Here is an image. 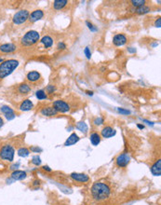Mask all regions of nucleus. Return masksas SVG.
I'll return each instance as SVG.
<instances>
[{
  "label": "nucleus",
  "instance_id": "1",
  "mask_svg": "<svg viewBox=\"0 0 161 205\" xmlns=\"http://www.w3.org/2000/svg\"><path fill=\"white\" fill-rule=\"evenodd\" d=\"M110 193V187H108V184L103 182H96L91 187V195L93 197V199L95 200H98V202L108 199Z\"/></svg>",
  "mask_w": 161,
  "mask_h": 205
},
{
  "label": "nucleus",
  "instance_id": "2",
  "mask_svg": "<svg viewBox=\"0 0 161 205\" xmlns=\"http://www.w3.org/2000/svg\"><path fill=\"white\" fill-rule=\"evenodd\" d=\"M18 66L19 61L15 59L4 61L2 64H0V79H3L7 76H10Z\"/></svg>",
  "mask_w": 161,
  "mask_h": 205
},
{
  "label": "nucleus",
  "instance_id": "3",
  "mask_svg": "<svg viewBox=\"0 0 161 205\" xmlns=\"http://www.w3.org/2000/svg\"><path fill=\"white\" fill-rule=\"evenodd\" d=\"M40 38L39 33L35 31V30H31L28 31L26 34L22 36V38L21 39V43L22 46L24 47H29V46H33V45L37 44Z\"/></svg>",
  "mask_w": 161,
  "mask_h": 205
},
{
  "label": "nucleus",
  "instance_id": "4",
  "mask_svg": "<svg viewBox=\"0 0 161 205\" xmlns=\"http://www.w3.org/2000/svg\"><path fill=\"white\" fill-rule=\"evenodd\" d=\"M15 150L12 146L10 145H5L1 147L0 149V158L4 161H12L14 159Z\"/></svg>",
  "mask_w": 161,
  "mask_h": 205
},
{
  "label": "nucleus",
  "instance_id": "5",
  "mask_svg": "<svg viewBox=\"0 0 161 205\" xmlns=\"http://www.w3.org/2000/svg\"><path fill=\"white\" fill-rule=\"evenodd\" d=\"M29 15L30 13L27 10H21L14 14L12 22L14 24H22L29 19Z\"/></svg>",
  "mask_w": 161,
  "mask_h": 205
},
{
  "label": "nucleus",
  "instance_id": "6",
  "mask_svg": "<svg viewBox=\"0 0 161 205\" xmlns=\"http://www.w3.org/2000/svg\"><path fill=\"white\" fill-rule=\"evenodd\" d=\"M57 112L61 113H66L68 111H70V105L67 104L66 102H64L62 100H57L53 102V105H52Z\"/></svg>",
  "mask_w": 161,
  "mask_h": 205
},
{
  "label": "nucleus",
  "instance_id": "7",
  "mask_svg": "<svg viewBox=\"0 0 161 205\" xmlns=\"http://www.w3.org/2000/svg\"><path fill=\"white\" fill-rule=\"evenodd\" d=\"M130 156L128 153H123L121 155H119L115 159L116 165H118V167H121V168L127 167L128 164L130 163Z\"/></svg>",
  "mask_w": 161,
  "mask_h": 205
},
{
  "label": "nucleus",
  "instance_id": "8",
  "mask_svg": "<svg viewBox=\"0 0 161 205\" xmlns=\"http://www.w3.org/2000/svg\"><path fill=\"white\" fill-rule=\"evenodd\" d=\"M113 43H114L115 46L116 47H121L123 45L127 43V38L126 36L123 34H118L114 36L113 38Z\"/></svg>",
  "mask_w": 161,
  "mask_h": 205
},
{
  "label": "nucleus",
  "instance_id": "9",
  "mask_svg": "<svg viewBox=\"0 0 161 205\" xmlns=\"http://www.w3.org/2000/svg\"><path fill=\"white\" fill-rule=\"evenodd\" d=\"M44 17V12L41 10H35L29 15V20L31 23H35L37 20H41Z\"/></svg>",
  "mask_w": 161,
  "mask_h": 205
},
{
  "label": "nucleus",
  "instance_id": "10",
  "mask_svg": "<svg viewBox=\"0 0 161 205\" xmlns=\"http://www.w3.org/2000/svg\"><path fill=\"white\" fill-rule=\"evenodd\" d=\"M17 50V46L13 43H6L0 46V51L3 53H11Z\"/></svg>",
  "mask_w": 161,
  "mask_h": 205
},
{
  "label": "nucleus",
  "instance_id": "11",
  "mask_svg": "<svg viewBox=\"0 0 161 205\" xmlns=\"http://www.w3.org/2000/svg\"><path fill=\"white\" fill-rule=\"evenodd\" d=\"M71 178H73L74 180L77 182H82V183H86L90 181V177L85 174H78V173H72L70 174Z\"/></svg>",
  "mask_w": 161,
  "mask_h": 205
},
{
  "label": "nucleus",
  "instance_id": "12",
  "mask_svg": "<svg viewBox=\"0 0 161 205\" xmlns=\"http://www.w3.org/2000/svg\"><path fill=\"white\" fill-rule=\"evenodd\" d=\"M102 133V136L103 138H110V137L115 136L116 133V131L110 126H106L102 130V133Z\"/></svg>",
  "mask_w": 161,
  "mask_h": 205
},
{
  "label": "nucleus",
  "instance_id": "13",
  "mask_svg": "<svg viewBox=\"0 0 161 205\" xmlns=\"http://www.w3.org/2000/svg\"><path fill=\"white\" fill-rule=\"evenodd\" d=\"M151 173L153 175L155 176H160L161 174V161L160 159H158L150 168Z\"/></svg>",
  "mask_w": 161,
  "mask_h": 205
},
{
  "label": "nucleus",
  "instance_id": "14",
  "mask_svg": "<svg viewBox=\"0 0 161 205\" xmlns=\"http://www.w3.org/2000/svg\"><path fill=\"white\" fill-rule=\"evenodd\" d=\"M33 107H34L33 102L29 99L23 100L22 102V104L20 105V109H21L22 111H30L31 109H33Z\"/></svg>",
  "mask_w": 161,
  "mask_h": 205
},
{
  "label": "nucleus",
  "instance_id": "15",
  "mask_svg": "<svg viewBox=\"0 0 161 205\" xmlns=\"http://www.w3.org/2000/svg\"><path fill=\"white\" fill-rule=\"evenodd\" d=\"M79 136L75 133H73L69 137L67 138V140L64 143V146H73L75 144H76L79 141Z\"/></svg>",
  "mask_w": 161,
  "mask_h": 205
},
{
  "label": "nucleus",
  "instance_id": "16",
  "mask_svg": "<svg viewBox=\"0 0 161 205\" xmlns=\"http://www.w3.org/2000/svg\"><path fill=\"white\" fill-rule=\"evenodd\" d=\"M11 178H12L14 181L15 180H23L27 177V174L25 172L23 171H20V170H16L14 171L12 174H11Z\"/></svg>",
  "mask_w": 161,
  "mask_h": 205
},
{
  "label": "nucleus",
  "instance_id": "17",
  "mask_svg": "<svg viewBox=\"0 0 161 205\" xmlns=\"http://www.w3.org/2000/svg\"><path fill=\"white\" fill-rule=\"evenodd\" d=\"M57 111L51 106H48V107H44L41 109V114L43 116H46V117H53L57 115Z\"/></svg>",
  "mask_w": 161,
  "mask_h": 205
},
{
  "label": "nucleus",
  "instance_id": "18",
  "mask_svg": "<svg viewBox=\"0 0 161 205\" xmlns=\"http://www.w3.org/2000/svg\"><path fill=\"white\" fill-rule=\"evenodd\" d=\"M40 77L41 76L37 71H30L26 76V79L31 82H37L40 79Z\"/></svg>",
  "mask_w": 161,
  "mask_h": 205
},
{
  "label": "nucleus",
  "instance_id": "19",
  "mask_svg": "<svg viewBox=\"0 0 161 205\" xmlns=\"http://www.w3.org/2000/svg\"><path fill=\"white\" fill-rule=\"evenodd\" d=\"M68 4L67 0H55L53 2V8L56 10H61Z\"/></svg>",
  "mask_w": 161,
  "mask_h": 205
},
{
  "label": "nucleus",
  "instance_id": "20",
  "mask_svg": "<svg viewBox=\"0 0 161 205\" xmlns=\"http://www.w3.org/2000/svg\"><path fill=\"white\" fill-rule=\"evenodd\" d=\"M40 42L44 45L45 48H50L52 45H53V39H52L50 36H45L41 38Z\"/></svg>",
  "mask_w": 161,
  "mask_h": 205
},
{
  "label": "nucleus",
  "instance_id": "21",
  "mask_svg": "<svg viewBox=\"0 0 161 205\" xmlns=\"http://www.w3.org/2000/svg\"><path fill=\"white\" fill-rule=\"evenodd\" d=\"M90 143L92 144V146H98L101 143V135L98 133H92L90 134Z\"/></svg>",
  "mask_w": 161,
  "mask_h": 205
},
{
  "label": "nucleus",
  "instance_id": "22",
  "mask_svg": "<svg viewBox=\"0 0 161 205\" xmlns=\"http://www.w3.org/2000/svg\"><path fill=\"white\" fill-rule=\"evenodd\" d=\"M19 92L21 94H23V95H25V94H28L30 92H31V87L28 84L26 83H22L19 86V89H18Z\"/></svg>",
  "mask_w": 161,
  "mask_h": 205
},
{
  "label": "nucleus",
  "instance_id": "23",
  "mask_svg": "<svg viewBox=\"0 0 161 205\" xmlns=\"http://www.w3.org/2000/svg\"><path fill=\"white\" fill-rule=\"evenodd\" d=\"M150 10H151L150 7H148L146 5L139 7V8H137V9H134L135 13H137V14H146V13H148V12H150Z\"/></svg>",
  "mask_w": 161,
  "mask_h": 205
},
{
  "label": "nucleus",
  "instance_id": "24",
  "mask_svg": "<svg viewBox=\"0 0 161 205\" xmlns=\"http://www.w3.org/2000/svg\"><path fill=\"white\" fill-rule=\"evenodd\" d=\"M76 128H77V129L80 131V132H82L83 133H88V125H87L84 121L78 122L77 124H76Z\"/></svg>",
  "mask_w": 161,
  "mask_h": 205
},
{
  "label": "nucleus",
  "instance_id": "25",
  "mask_svg": "<svg viewBox=\"0 0 161 205\" xmlns=\"http://www.w3.org/2000/svg\"><path fill=\"white\" fill-rule=\"evenodd\" d=\"M0 110H1V112L5 115V116H7V115H10V114H14V110L10 107L9 105H3L1 108H0Z\"/></svg>",
  "mask_w": 161,
  "mask_h": 205
},
{
  "label": "nucleus",
  "instance_id": "26",
  "mask_svg": "<svg viewBox=\"0 0 161 205\" xmlns=\"http://www.w3.org/2000/svg\"><path fill=\"white\" fill-rule=\"evenodd\" d=\"M30 154V150L26 148V147H21V148H19L18 150V155L20 157H27V156H29Z\"/></svg>",
  "mask_w": 161,
  "mask_h": 205
},
{
  "label": "nucleus",
  "instance_id": "27",
  "mask_svg": "<svg viewBox=\"0 0 161 205\" xmlns=\"http://www.w3.org/2000/svg\"><path fill=\"white\" fill-rule=\"evenodd\" d=\"M35 96L38 100H44V99H47L48 96L46 94V92L43 91V90H39L37 92H35Z\"/></svg>",
  "mask_w": 161,
  "mask_h": 205
},
{
  "label": "nucleus",
  "instance_id": "28",
  "mask_svg": "<svg viewBox=\"0 0 161 205\" xmlns=\"http://www.w3.org/2000/svg\"><path fill=\"white\" fill-rule=\"evenodd\" d=\"M130 3L132 4V6L134 8H139V7H142V6H144V4L146 3L145 0H131Z\"/></svg>",
  "mask_w": 161,
  "mask_h": 205
},
{
  "label": "nucleus",
  "instance_id": "29",
  "mask_svg": "<svg viewBox=\"0 0 161 205\" xmlns=\"http://www.w3.org/2000/svg\"><path fill=\"white\" fill-rule=\"evenodd\" d=\"M32 163L35 166H39L40 164H41V159H40L38 156H35V157H33V159H32Z\"/></svg>",
  "mask_w": 161,
  "mask_h": 205
},
{
  "label": "nucleus",
  "instance_id": "30",
  "mask_svg": "<svg viewBox=\"0 0 161 205\" xmlns=\"http://www.w3.org/2000/svg\"><path fill=\"white\" fill-rule=\"evenodd\" d=\"M46 90H47L48 93H53L56 91V88H55V86H53V85H49Z\"/></svg>",
  "mask_w": 161,
  "mask_h": 205
},
{
  "label": "nucleus",
  "instance_id": "31",
  "mask_svg": "<svg viewBox=\"0 0 161 205\" xmlns=\"http://www.w3.org/2000/svg\"><path fill=\"white\" fill-rule=\"evenodd\" d=\"M84 53H85L86 57H87L88 60L91 58V52H90V48H88V47H86V48H85V50H84Z\"/></svg>",
  "mask_w": 161,
  "mask_h": 205
},
{
  "label": "nucleus",
  "instance_id": "32",
  "mask_svg": "<svg viewBox=\"0 0 161 205\" xmlns=\"http://www.w3.org/2000/svg\"><path fill=\"white\" fill-rule=\"evenodd\" d=\"M86 24L88 25V29H90V31H92V32H96V31H97V28H96L92 23H90V22H86Z\"/></svg>",
  "mask_w": 161,
  "mask_h": 205
},
{
  "label": "nucleus",
  "instance_id": "33",
  "mask_svg": "<svg viewBox=\"0 0 161 205\" xmlns=\"http://www.w3.org/2000/svg\"><path fill=\"white\" fill-rule=\"evenodd\" d=\"M118 111L120 114H123V115H130V111H128V110H126L124 108H118Z\"/></svg>",
  "mask_w": 161,
  "mask_h": 205
},
{
  "label": "nucleus",
  "instance_id": "34",
  "mask_svg": "<svg viewBox=\"0 0 161 205\" xmlns=\"http://www.w3.org/2000/svg\"><path fill=\"white\" fill-rule=\"evenodd\" d=\"M103 118H96V120H94V124L95 125H102L103 124Z\"/></svg>",
  "mask_w": 161,
  "mask_h": 205
},
{
  "label": "nucleus",
  "instance_id": "35",
  "mask_svg": "<svg viewBox=\"0 0 161 205\" xmlns=\"http://www.w3.org/2000/svg\"><path fill=\"white\" fill-rule=\"evenodd\" d=\"M58 50H65L66 49V45L64 44L63 42H59L58 43V46H57Z\"/></svg>",
  "mask_w": 161,
  "mask_h": 205
},
{
  "label": "nucleus",
  "instance_id": "36",
  "mask_svg": "<svg viewBox=\"0 0 161 205\" xmlns=\"http://www.w3.org/2000/svg\"><path fill=\"white\" fill-rule=\"evenodd\" d=\"M155 26L158 27V28H160V27H161V19H160V18H158V19L155 22Z\"/></svg>",
  "mask_w": 161,
  "mask_h": 205
},
{
  "label": "nucleus",
  "instance_id": "37",
  "mask_svg": "<svg viewBox=\"0 0 161 205\" xmlns=\"http://www.w3.org/2000/svg\"><path fill=\"white\" fill-rule=\"evenodd\" d=\"M31 150L34 151V152H38V151H42L41 148H39V147H37V146H33V147L31 148Z\"/></svg>",
  "mask_w": 161,
  "mask_h": 205
},
{
  "label": "nucleus",
  "instance_id": "38",
  "mask_svg": "<svg viewBox=\"0 0 161 205\" xmlns=\"http://www.w3.org/2000/svg\"><path fill=\"white\" fill-rule=\"evenodd\" d=\"M128 52H130V53H135L136 52V49H134V48H128Z\"/></svg>",
  "mask_w": 161,
  "mask_h": 205
},
{
  "label": "nucleus",
  "instance_id": "39",
  "mask_svg": "<svg viewBox=\"0 0 161 205\" xmlns=\"http://www.w3.org/2000/svg\"><path fill=\"white\" fill-rule=\"evenodd\" d=\"M19 165H20V164L19 163H17V164H14V165H12V166H11V168H10V169H12V170H17V168L19 167Z\"/></svg>",
  "mask_w": 161,
  "mask_h": 205
},
{
  "label": "nucleus",
  "instance_id": "40",
  "mask_svg": "<svg viewBox=\"0 0 161 205\" xmlns=\"http://www.w3.org/2000/svg\"><path fill=\"white\" fill-rule=\"evenodd\" d=\"M43 170L48 171V172H51V171H52L49 166H43Z\"/></svg>",
  "mask_w": 161,
  "mask_h": 205
},
{
  "label": "nucleus",
  "instance_id": "41",
  "mask_svg": "<svg viewBox=\"0 0 161 205\" xmlns=\"http://www.w3.org/2000/svg\"><path fill=\"white\" fill-rule=\"evenodd\" d=\"M3 125H4V120H3V118H2L1 117H0V129L2 128Z\"/></svg>",
  "mask_w": 161,
  "mask_h": 205
},
{
  "label": "nucleus",
  "instance_id": "42",
  "mask_svg": "<svg viewBox=\"0 0 161 205\" xmlns=\"http://www.w3.org/2000/svg\"><path fill=\"white\" fill-rule=\"evenodd\" d=\"M39 180H35L34 181V184H33V186H39Z\"/></svg>",
  "mask_w": 161,
  "mask_h": 205
},
{
  "label": "nucleus",
  "instance_id": "43",
  "mask_svg": "<svg viewBox=\"0 0 161 205\" xmlns=\"http://www.w3.org/2000/svg\"><path fill=\"white\" fill-rule=\"evenodd\" d=\"M86 92L88 95H93V92H91V91H87Z\"/></svg>",
  "mask_w": 161,
  "mask_h": 205
},
{
  "label": "nucleus",
  "instance_id": "44",
  "mask_svg": "<svg viewBox=\"0 0 161 205\" xmlns=\"http://www.w3.org/2000/svg\"><path fill=\"white\" fill-rule=\"evenodd\" d=\"M137 127H138L139 129H142V130H143V129H144V126H143V125H142V124H138V125H137Z\"/></svg>",
  "mask_w": 161,
  "mask_h": 205
},
{
  "label": "nucleus",
  "instance_id": "45",
  "mask_svg": "<svg viewBox=\"0 0 161 205\" xmlns=\"http://www.w3.org/2000/svg\"><path fill=\"white\" fill-rule=\"evenodd\" d=\"M3 62H4V59H3V58H1V57H0V64H2Z\"/></svg>",
  "mask_w": 161,
  "mask_h": 205
}]
</instances>
